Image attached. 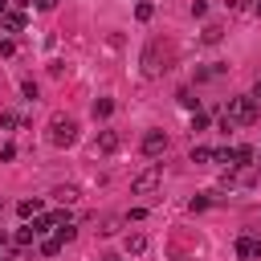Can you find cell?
<instances>
[{"mask_svg": "<svg viewBox=\"0 0 261 261\" xmlns=\"http://www.w3.org/2000/svg\"><path fill=\"white\" fill-rule=\"evenodd\" d=\"M0 29H8V33H20V29H24V16H20V12H4V16H0Z\"/></svg>", "mask_w": 261, "mask_h": 261, "instance_id": "30bf717a", "label": "cell"}, {"mask_svg": "<svg viewBox=\"0 0 261 261\" xmlns=\"http://www.w3.org/2000/svg\"><path fill=\"white\" fill-rule=\"evenodd\" d=\"M228 118H232V126H253L257 118H261V110H257V98L249 94V98H228V110H224Z\"/></svg>", "mask_w": 261, "mask_h": 261, "instance_id": "7a4b0ae2", "label": "cell"}, {"mask_svg": "<svg viewBox=\"0 0 261 261\" xmlns=\"http://www.w3.org/2000/svg\"><path fill=\"white\" fill-rule=\"evenodd\" d=\"M0 126H4V130L20 126V114H16V110H4V114H0Z\"/></svg>", "mask_w": 261, "mask_h": 261, "instance_id": "d6986e66", "label": "cell"}, {"mask_svg": "<svg viewBox=\"0 0 261 261\" xmlns=\"http://www.w3.org/2000/svg\"><path fill=\"white\" fill-rule=\"evenodd\" d=\"M20 90H24V98H29V102L37 98V82H33V77H29V82H20Z\"/></svg>", "mask_w": 261, "mask_h": 261, "instance_id": "484cf974", "label": "cell"}, {"mask_svg": "<svg viewBox=\"0 0 261 261\" xmlns=\"http://www.w3.org/2000/svg\"><path fill=\"white\" fill-rule=\"evenodd\" d=\"M57 237H61V241H73V237H77V228L65 220V224H57Z\"/></svg>", "mask_w": 261, "mask_h": 261, "instance_id": "603a6c76", "label": "cell"}, {"mask_svg": "<svg viewBox=\"0 0 261 261\" xmlns=\"http://www.w3.org/2000/svg\"><path fill=\"white\" fill-rule=\"evenodd\" d=\"M122 249H126V253H135V257H139V253H143V249H147V237H143V232H126V241H122Z\"/></svg>", "mask_w": 261, "mask_h": 261, "instance_id": "9c48e42d", "label": "cell"}, {"mask_svg": "<svg viewBox=\"0 0 261 261\" xmlns=\"http://www.w3.org/2000/svg\"><path fill=\"white\" fill-rule=\"evenodd\" d=\"M159 184H163V167H159V163H151L147 171H139V175L130 179V192H135V196H155V192H159Z\"/></svg>", "mask_w": 261, "mask_h": 261, "instance_id": "277c9868", "label": "cell"}, {"mask_svg": "<svg viewBox=\"0 0 261 261\" xmlns=\"http://www.w3.org/2000/svg\"><path fill=\"white\" fill-rule=\"evenodd\" d=\"M12 4H16V8H24V4H29V0H12Z\"/></svg>", "mask_w": 261, "mask_h": 261, "instance_id": "f546056e", "label": "cell"}, {"mask_svg": "<svg viewBox=\"0 0 261 261\" xmlns=\"http://www.w3.org/2000/svg\"><path fill=\"white\" fill-rule=\"evenodd\" d=\"M220 37H224V29H220V24H204V33H200V41H204V45H216Z\"/></svg>", "mask_w": 261, "mask_h": 261, "instance_id": "4fadbf2b", "label": "cell"}, {"mask_svg": "<svg viewBox=\"0 0 261 261\" xmlns=\"http://www.w3.org/2000/svg\"><path fill=\"white\" fill-rule=\"evenodd\" d=\"M33 228H37V237H49L57 224H53V216H33Z\"/></svg>", "mask_w": 261, "mask_h": 261, "instance_id": "5bb4252c", "label": "cell"}, {"mask_svg": "<svg viewBox=\"0 0 261 261\" xmlns=\"http://www.w3.org/2000/svg\"><path fill=\"white\" fill-rule=\"evenodd\" d=\"M53 200L57 204H73L77 200V188H53Z\"/></svg>", "mask_w": 261, "mask_h": 261, "instance_id": "9a60e30c", "label": "cell"}, {"mask_svg": "<svg viewBox=\"0 0 261 261\" xmlns=\"http://www.w3.org/2000/svg\"><path fill=\"white\" fill-rule=\"evenodd\" d=\"M204 126H208V114L196 110V114H192V130H204Z\"/></svg>", "mask_w": 261, "mask_h": 261, "instance_id": "cb8c5ba5", "label": "cell"}, {"mask_svg": "<svg viewBox=\"0 0 261 261\" xmlns=\"http://www.w3.org/2000/svg\"><path fill=\"white\" fill-rule=\"evenodd\" d=\"M237 257L241 261H257L261 257V237H241L237 241Z\"/></svg>", "mask_w": 261, "mask_h": 261, "instance_id": "8992f818", "label": "cell"}, {"mask_svg": "<svg viewBox=\"0 0 261 261\" xmlns=\"http://www.w3.org/2000/svg\"><path fill=\"white\" fill-rule=\"evenodd\" d=\"M98 151H102V155H114V151H118V135H114V130H102V135H98Z\"/></svg>", "mask_w": 261, "mask_h": 261, "instance_id": "52a82bcc", "label": "cell"}, {"mask_svg": "<svg viewBox=\"0 0 261 261\" xmlns=\"http://www.w3.org/2000/svg\"><path fill=\"white\" fill-rule=\"evenodd\" d=\"M33 237H37V228H33V224L16 228V245H20V249H24V245H33Z\"/></svg>", "mask_w": 261, "mask_h": 261, "instance_id": "e0dca14e", "label": "cell"}, {"mask_svg": "<svg viewBox=\"0 0 261 261\" xmlns=\"http://www.w3.org/2000/svg\"><path fill=\"white\" fill-rule=\"evenodd\" d=\"M192 163H212V147H192Z\"/></svg>", "mask_w": 261, "mask_h": 261, "instance_id": "ffe728a7", "label": "cell"}, {"mask_svg": "<svg viewBox=\"0 0 261 261\" xmlns=\"http://www.w3.org/2000/svg\"><path fill=\"white\" fill-rule=\"evenodd\" d=\"M61 245H65L61 237H41V253H45V257H57V253H61Z\"/></svg>", "mask_w": 261, "mask_h": 261, "instance_id": "7c38bea8", "label": "cell"}, {"mask_svg": "<svg viewBox=\"0 0 261 261\" xmlns=\"http://www.w3.org/2000/svg\"><path fill=\"white\" fill-rule=\"evenodd\" d=\"M16 212H20V220H33V216H41V200H20V204H16Z\"/></svg>", "mask_w": 261, "mask_h": 261, "instance_id": "8fae6325", "label": "cell"}, {"mask_svg": "<svg viewBox=\"0 0 261 261\" xmlns=\"http://www.w3.org/2000/svg\"><path fill=\"white\" fill-rule=\"evenodd\" d=\"M163 151H167V135H163V130H147V135H143V155H147V159H159Z\"/></svg>", "mask_w": 261, "mask_h": 261, "instance_id": "5b68a950", "label": "cell"}, {"mask_svg": "<svg viewBox=\"0 0 261 261\" xmlns=\"http://www.w3.org/2000/svg\"><path fill=\"white\" fill-rule=\"evenodd\" d=\"M49 143H53V147L77 143V122H73L69 114H53V118H49Z\"/></svg>", "mask_w": 261, "mask_h": 261, "instance_id": "3957f363", "label": "cell"}, {"mask_svg": "<svg viewBox=\"0 0 261 261\" xmlns=\"http://www.w3.org/2000/svg\"><path fill=\"white\" fill-rule=\"evenodd\" d=\"M151 16H155V4H147V0H143V4L135 8V20H143V24H147Z\"/></svg>", "mask_w": 261, "mask_h": 261, "instance_id": "ac0fdd59", "label": "cell"}, {"mask_svg": "<svg viewBox=\"0 0 261 261\" xmlns=\"http://www.w3.org/2000/svg\"><path fill=\"white\" fill-rule=\"evenodd\" d=\"M208 204H212V192H204V196H196V200H192V212H200V208H208Z\"/></svg>", "mask_w": 261, "mask_h": 261, "instance_id": "d4e9b609", "label": "cell"}, {"mask_svg": "<svg viewBox=\"0 0 261 261\" xmlns=\"http://www.w3.org/2000/svg\"><path fill=\"white\" fill-rule=\"evenodd\" d=\"M212 163H228L232 167V147H216L212 151Z\"/></svg>", "mask_w": 261, "mask_h": 261, "instance_id": "44dd1931", "label": "cell"}, {"mask_svg": "<svg viewBox=\"0 0 261 261\" xmlns=\"http://www.w3.org/2000/svg\"><path fill=\"white\" fill-rule=\"evenodd\" d=\"M118 224H122V220H118V216H106V220H102V228H98V232H102V237H110V232H118Z\"/></svg>", "mask_w": 261, "mask_h": 261, "instance_id": "7402d4cb", "label": "cell"}, {"mask_svg": "<svg viewBox=\"0 0 261 261\" xmlns=\"http://www.w3.org/2000/svg\"><path fill=\"white\" fill-rule=\"evenodd\" d=\"M257 159V151L253 147H232V167H249Z\"/></svg>", "mask_w": 261, "mask_h": 261, "instance_id": "ba28073f", "label": "cell"}, {"mask_svg": "<svg viewBox=\"0 0 261 261\" xmlns=\"http://www.w3.org/2000/svg\"><path fill=\"white\" fill-rule=\"evenodd\" d=\"M139 65H143V73H147V77H159L163 69H171V65H175V45H171L167 37H151V41L143 45Z\"/></svg>", "mask_w": 261, "mask_h": 261, "instance_id": "6da1fadb", "label": "cell"}, {"mask_svg": "<svg viewBox=\"0 0 261 261\" xmlns=\"http://www.w3.org/2000/svg\"><path fill=\"white\" fill-rule=\"evenodd\" d=\"M253 98H261V77H257V82H253Z\"/></svg>", "mask_w": 261, "mask_h": 261, "instance_id": "83f0119b", "label": "cell"}, {"mask_svg": "<svg viewBox=\"0 0 261 261\" xmlns=\"http://www.w3.org/2000/svg\"><path fill=\"white\" fill-rule=\"evenodd\" d=\"M102 261H118V257H114V253H106V257H102Z\"/></svg>", "mask_w": 261, "mask_h": 261, "instance_id": "f1b7e54d", "label": "cell"}, {"mask_svg": "<svg viewBox=\"0 0 261 261\" xmlns=\"http://www.w3.org/2000/svg\"><path fill=\"white\" fill-rule=\"evenodd\" d=\"M253 12H257V16H261V0H257V8H253Z\"/></svg>", "mask_w": 261, "mask_h": 261, "instance_id": "4dcf8cb0", "label": "cell"}, {"mask_svg": "<svg viewBox=\"0 0 261 261\" xmlns=\"http://www.w3.org/2000/svg\"><path fill=\"white\" fill-rule=\"evenodd\" d=\"M33 4H37V12H53L57 8V0H33Z\"/></svg>", "mask_w": 261, "mask_h": 261, "instance_id": "4316f807", "label": "cell"}, {"mask_svg": "<svg viewBox=\"0 0 261 261\" xmlns=\"http://www.w3.org/2000/svg\"><path fill=\"white\" fill-rule=\"evenodd\" d=\"M110 110H114L110 98H98V102H94V118H110Z\"/></svg>", "mask_w": 261, "mask_h": 261, "instance_id": "2e32d148", "label": "cell"}]
</instances>
